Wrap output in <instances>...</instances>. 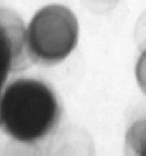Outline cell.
I'll return each instance as SVG.
<instances>
[{
  "mask_svg": "<svg viewBox=\"0 0 146 156\" xmlns=\"http://www.w3.org/2000/svg\"><path fill=\"white\" fill-rule=\"evenodd\" d=\"M26 47L32 63L50 66L64 60L77 45L79 24L68 7L51 4L38 10L26 29Z\"/></svg>",
  "mask_w": 146,
  "mask_h": 156,
  "instance_id": "cell-2",
  "label": "cell"
},
{
  "mask_svg": "<svg viewBox=\"0 0 146 156\" xmlns=\"http://www.w3.org/2000/svg\"><path fill=\"white\" fill-rule=\"evenodd\" d=\"M62 114L58 97L48 83L39 78H15L0 100V128L14 141L33 145L54 132Z\"/></svg>",
  "mask_w": 146,
  "mask_h": 156,
  "instance_id": "cell-1",
  "label": "cell"
},
{
  "mask_svg": "<svg viewBox=\"0 0 146 156\" xmlns=\"http://www.w3.org/2000/svg\"><path fill=\"white\" fill-rule=\"evenodd\" d=\"M126 145L134 154L146 156V115L130 126L126 135Z\"/></svg>",
  "mask_w": 146,
  "mask_h": 156,
  "instance_id": "cell-4",
  "label": "cell"
},
{
  "mask_svg": "<svg viewBox=\"0 0 146 156\" xmlns=\"http://www.w3.org/2000/svg\"><path fill=\"white\" fill-rule=\"evenodd\" d=\"M26 28L18 12L0 6V100L9 79L32 61L26 47Z\"/></svg>",
  "mask_w": 146,
  "mask_h": 156,
  "instance_id": "cell-3",
  "label": "cell"
},
{
  "mask_svg": "<svg viewBox=\"0 0 146 156\" xmlns=\"http://www.w3.org/2000/svg\"><path fill=\"white\" fill-rule=\"evenodd\" d=\"M136 76L139 85L146 94V48L143 51L137 60Z\"/></svg>",
  "mask_w": 146,
  "mask_h": 156,
  "instance_id": "cell-5",
  "label": "cell"
}]
</instances>
